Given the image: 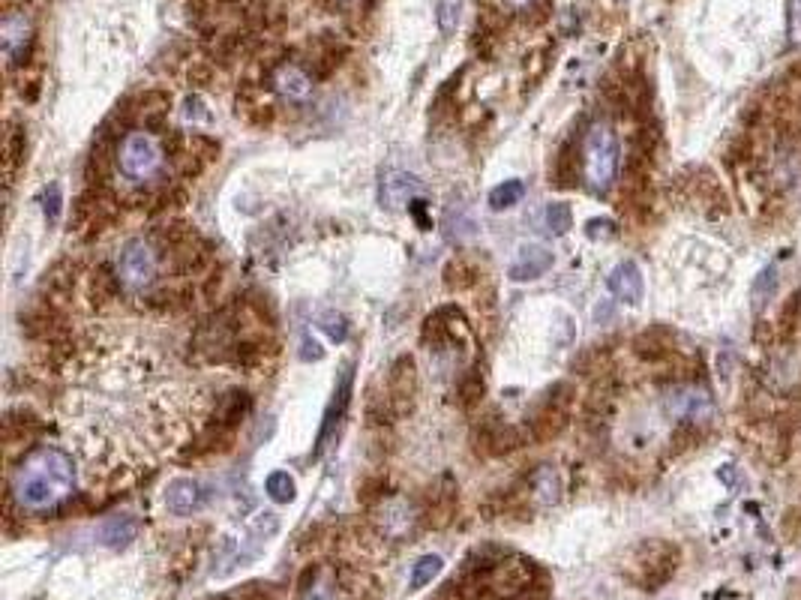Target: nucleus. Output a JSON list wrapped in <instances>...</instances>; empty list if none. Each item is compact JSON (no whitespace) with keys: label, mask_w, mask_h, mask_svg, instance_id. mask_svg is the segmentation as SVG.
Here are the masks:
<instances>
[{"label":"nucleus","mask_w":801,"mask_h":600,"mask_svg":"<svg viewBox=\"0 0 801 600\" xmlns=\"http://www.w3.org/2000/svg\"><path fill=\"white\" fill-rule=\"evenodd\" d=\"M618 138L609 123H591L582 141V165H585V180L591 189L606 192L618 174Z\"/></svg>","instance_id":"5"},{"label":"nucleus","mask_w":801,"mask_h":600,"mask_svg":"<svg viewBox=\"0 0 801 600\" xmlns=\"http://www.w3.org/2000/svg\"><path fill=\"white\" fill-rule=\"evenodd\" d=\"M534 0H501V6H507V9H513V12H522V9H528Z\"/></svg>","instance_id":"56"},{"label":"nucleus","mask_w":801,"mask_h":600,"mask_svg":"<svg viewBox=\"0 0 801 600\" xmlns=\"http://www.w3.org/2000/svg\"><path fill=\"white\" fill-rule=\"evenodd\" d=\"M159 144H162V153L168 156V159H180L183 153H186V147H189V138L183 135V129H168V132H162L159 135Z\"/></svg>","instance_id":"46"},{"label":"nucleus","mask_w":801,"mask_h":600,"mask_svg":"<svg viewBox=\"0 0 801 600\" xmlns=\"http://www.w3.org/2000/svg\"><path fill=\"white\" fill-rule=\"evenodd\" d=\"M456 507H459V486H456L453 474L444 471V474L426 489L420 516H423L426 525H432V528H444V525L453 519Z\"/></svg>","instance_id":"13"},{"label":"nucleus","mask_w":801,"mask_h":600,"mask_svg":"<svg viewBox=\"0 0 801 600\" xmlns=\"http://www.w3.org/2000/svg\"><path fill=\"white\" fill-rule=\"evenodd\" d=\"M318 327L330 336V342H345L348 339V318L336 309H324L318 318Z\"/></svg>","instance_id":"44"},{"label":"nucleus","mask_w":801,"mask_h":600,"mask_svg":"<svg viewBox=\"0 0 801 600\" xmlns=\"http://www.w3.org/2000/svg\"><path fill=\"white\" fill-rule=\"evenodd\" d=\"M681 552L675 543L669 540H642L630 549V555L624 558V576L642 588V591H654L663 582H669L678 570Z\"/></svg>","instance_id":"3"},{"label":"nucleus","mask_w":801,"mask_h":600,"mask_svg":"<svg viewBox=\"0 0 801 600\" xmlns=\"http://www.w3.org/2000/svg\"><path fill=\"white\" fill-rule=\"evenodd\" d=\"M768 285H771V270H762V273H759V279L753 282V291H756V294H762V291H768Z\"/></svg>","instance_id":"55"},{"label":"nucleus","mask_w":801,"mask_h":600,"mask_svg":"<svg viewBox=\"0 0 801 600\" xmlns=\"http://www.w3.org/2000/svg\"><path fill=\"white\" fill-rule=\"evenodd\" d=\"M441 567H444V561H441V555H420L414 564H411V576H408V591H420V588H426L438 573H441Z\"/></svg>","instance_id":"36"},{"label":"nucleus","mask_w":801,"mask_h":600,"mask_svg":"<svg viewBox=\"0 0 801 600\" xmlns=\"http://www.w3.org/2000/svg\"><path fill=\"white\" fill-rule=\"evenodd\" d=\"M213 78V63L210 60H204V63H192L189 66V84H207Z\"/></svg>","instance_id":"52"},{"label":"nucleus","mask_w":801,"mask_h":600,"mask_svg":"<svg viewBox=\"0 0 801 600\" xmlns=\"http://www.w3.org/2000/svg\"><path fill=\"white\" fill-rule=\"evenodd\" d=\"M27 153V135H24V126L18 123H6V138H3V177H6V186H12L18 168L24 165V156Z\"/></svg>","instance_id":"30"},{"label":"nucleus","mask_w":801,"mask_h":600,"mask_svg":"<svg viewBox=\"0 0 801 600\" xmlns=\"http://www.w3.org/2000/svg\"><path fill=\"white\" fill-rule=\"evenodd\" d=\"M180 114H183V120H186V123H192V126H198V123H210L207 102H204L198 93H189V96L183 99V105H180Z\"/></svg>","instance_id":"45"},{"label":"nucleus","mask_w":801,"mask_h":600,"mask_svg":"<svg viewBox=\"0 0 801 600\" xmlns=\"http://www.w3.org/2000/svg\"><path fill=\"white\" fill-rule=\"evenodd\" d=\"M528 441L525 429H516L510 423H504L498 417V411H489L480 417V423L474 426V447L483 456H507L513 450H519Z\"/></svg>","instance_id":"10"},{"label":"nucleus","mask_w":801,"mask_h":600,"mask_svg":"<svg viewBox=\"0 0 801 600\" xmlns=\"http://www.w3.org/2000/svg\"><path fill=\"white\" fill-rule=\"evenodd\" d=\"M633 351H636V357H642V360H660V357H666V354L672 351V345H669V339H666V330L654 327V330H645V333H639V336L633 339Z\"/></svg>","instance_id":"35"},{"label":"nucleus","mask_w":801,"mask_h":600,"mask_svg":"<svg viewBox=\"0 0 801 600\" xmlns=\"http://www.w3.org/2000/svg\"><path fill=\"white\" fill-rule=\"evenodd\" d=\"M585 234H588L591 240H612V237L618 234V228H615L612 219L600 216V219H588V222H585Z\"/></svg>","instance_id":"50"},{"label":"nucleus","mask_w":801,"mask_h":600,"mask_svg":"<svg viewBox=\"0 0 801 600\" xmlns=\"http://www.w3.org/2000/svg\"><path fill=\"white\" fill-rule=\"evenodd\" d=\"M78 270H81V264H78V261H72V258H63V261H57V264H54V267L45 273V282H42V291L48 294V300H45V303H51V306H60V303H66V300L72 297V291H75Z\"/></svg>","instance_id":"25"},{"label":"nucleus","mask_w":801,"mask_h":600,"mask_svg":"<svg viewBox=\"0 0 801 600\" xmlns=\"http://www.w3.org/2000/svg\"><path fill=\"white\" fill-rule=\"evenodd\" d=\"M312 81H315V78L306 72L303 63L282 60V63H276V66L270 69V84H273V90H276L282 99H288V102H303V99H309V93H312Z\"/></svg>","instance_id":"17"},{"label":"nucleus","mask_w":801,"mask_h":600,"mask_svg":"<svg viewBox=\"0 0 801 600\" xmlns=\"http://www.w3.org/2000/svg\"><path fill=\"white\" fill-rule=\"evenodd\" d=\"M408 213H411V219L417 222V228H423V231L432 228V219L426 216V201H423V198H414V201L408 204Z\"/></svg>","instance_id":"53"},{"label":"nucleus","mask_w":801,"mask_h":600,"mask_svg":"<svg viewBox=\"0 0 801 600\" xmlns=\"http://www.w3.org/2000/svg\"><path fill=\"white\" fill-rule=\"evenodd\" d=\"M60 210H63V192H60V183H51L45 192H42V213H45V222L54 225L60 219Z\"/></svg>","instance_id":"47"},{"label":"nucleus","mask_w":801,"mask_h":600,"mask_svg":"<svg viewBox=\"0 0 801 600\" xmlns=\"http://www.w3.org/2000/svg\"><path fill=\"white\" fill-rule=\"evenodd\" d=\"M462 6H465V0H438V6H435V21H438L441 36L456 33L459 18H462Z\"/></svg>","instance_id":"41"},{"label":"nucleus","mask_w":801,"mask_h":600,"mask_svg":"<svg viewBox=\"0 0 801 600\" xmlns=\"http://www.w3.org/2000/svg\"><path fill=\"white\" fill-rule=\"evenodd\" d=\"M276 354V342L273 339H264V336H243L231 345V354H228V366L234 369H243V372H252V369H261L270 357Z\"/></svg>","instance_id":"21"},{"label":"nucleus","mask_w":801,"mask_h":600,"mask_svg":"<svg viewBox=\"0 0 801 600\" xmlns=\"http://www.w3.org/2000/svg\"><path fill=\"white\" fill-rule=\"evenodd\" d=\"M60 417L93 471H138L189 441L210 417L207 387L159 348L108 336L90 342L60 396Z\"/></svg>","instance_id":"1"},{"label":"nucleus","mask_w":801,"mask_h":600,"mask_svg":"<svg viewBox=\"0 0 801 600\" xmlns=\"http://www.w3.org/2000/svg\"><path fill=\"white\" fill-rule=\"evenodd\" d=\"M504 600H549V582H546V576H540V579H534L531 585H525L522 591H516V594H510Z\"/></svg>","instance_id":"51"},{"label":"nucleus","mask_w":801,"mask_h":600,"mask_svg":"<svg viewBox=\"0 0 801 600\" xmlns=\"http://www.w3.org/2000/svg\"><path fill=\"white\" fill-rule=\"evenodd\" d=\"M147 309L153 312H165V315H180L186 309H192L195 303V288L192 285H177V288H162L156 294H147Z\"/></svg>","instance_id":"32"},{"label":"nucleus","mask_w":801,"mask_h":600,"mask_svg":"<svg viewBox=\"0 0 801 600\" xmlns=\"http://www.w3.org/2000/svg\"><path fill=\"white\" fill-rule=\"evenodd\" d=\"M300 594L297 600H336L339 597V588H342V579L333 567H306L303 576H300Z\"/></svg>","instance_id":"24"},{"label":"nucleus","mask_w":801,"mask_h":600,"mask_svg":"<svg viewBox=\"0 0 801 600\" xmlns=\"http://www.w3.org/2000/svg\"><path fill=\"white\" fill-rule=\"evenodd\" d=\"M384 489H387V477H384V474H375V477H366V480L360 483L357 498H360L363 504H375V501H384Z\"/></svg>","instance_id":"49"},{"label":"nucleus","mask_w":801,"mask_h":600,"mask_svg":"<svg viewBox=\"0 0 801 600\" xmlns=\"http://www.w3.org/2000/svg\"><path fill=\"white\" fill-rule=\"evenodd\" d=\"M525 195V183L522 180H504V183H498L492 192H489V207L492 210H507V207H513L519 198Z\"/></svg>","instance_id":"39"},{"label":"nucleus","mask_w":801,"mask_h":600,"mask_svg":"<svg viewBox=\"0 0 801 600\" xmlns=\"http://www.w3.org/2000/svg\"><path fill=\"white\" fill-rule=\"evenodd\" d=\"M39 429H42V420L33 411H27V408H9L6 417H3V438H6V444L30 441Z\"/></svg>","instance_id":"33"},{"label":"nucleus","mask_w":801,"mask_h":600,"mask_svg":"<svg viewBox=\"0 0 801 600\" xmlns=\"http://www.w3.org/2000/svg\"><path fill=\"white\" fill-rule=\"evenodd\" d=\"M483 396H486V366H483V360L477 357V360L462 372V378H459L456 402H459L462 411H474V408H480Z\"/></svg>","instance_id":"27"},{"label":"nucleus","mask_w":801,"mask_h":600,"mask_svg":"<svg viewBox=\"0 0 801 600\" xmlns=\"http://www.w3.org/2000/svg\"><path fill=\"white\" fill-rule=\"evenodd\" d=\"M138 531H141V525H138L135 516L117 513V516H108V519L99 522V543L108 546V549H123L138 537Z\"/></svg>","instance_id":"28"},{"label":"nucleus","mask_w":801,"mask_h":600,"mask_svg":"<svg viewBox=\"0 0 801 600\" xmlns=\"http://www.w3.org/2000/svg\"><path fill=\"white\" fill-rule=\"evenodd\" d=\"M663 408H666V414H672V417L681 420V423L705 420V417L714 411L708 390L693 387V384H678V387L666 390V396H663Z\"/></svg>","instance_id":"14"},{"label":"nucleus","mask_w":801,"mask_h":600,"mask_svg":"<svg viewBox=\"0 0 801 600\" xmlns=\"http://www.w3.org/2000/svg\"><path fill=\"white\" fill-rule=\"evenodd\" d=\"M159 246L150 237H129L117 252V279L129 294H144L162 270Z\"/></svg>","instance_id":"6"},{"label":"nucleus","mask_w":801,"mask_h":600,"mask_svg":"<svg viewBox=\"0 0 801 600\" xmlns=\"http://www.w3.org/2000/svg\"><path fill=\"white\" fill-rule=\"evenodd\" d=\"M132 111H135V120H141L147 132L153 135H162L168 132L171 126L165 123L168 120V111H171V93L156 87V90H144L138 99H132Z\"/></svg>","instance_id":"18"},{"label":"nucleus","mask_w":801,"mask_h":600,"mask_svg":"<svg viewBox=\"0 0 801 600\" xmlns=\"http://www.w3.org/2000/svg\"><path fill=\"white\" fill-rule=\"evenodd\" d=\"M33 21L27 15L24 6L18 9H6L3 12V24H0V48H3V57H6V66L15 69V66H27L30 54H33Z\"/></svg>","instance_id":"8"},{"label":"nucleus","mask_w":801,"mask_h":600,"mask_svg":"<svg viewBox=\"0 0 801 600\" xmlns=\"http://www.w3.org/2000/svg\"><path fill=\"white\" fill-rule=\"evenodd\" d=\"M546 228H549V234H555V237L567 234V231L573 228V210H570V204H564V201H552V204L546 207Z\"/></svg>","instance_id":"42"},{"label":"nucleus","mask_w":801,"mask_h":600,"mask_svg":"<svg viewBox=\"0 0 801 600\" xmlns=\"http://www.w3.org/2000/svg\"><path fill=\"white\" fill-rule=\"evenodd\" d=\"M162 159H165L162 144H159V138H156L153 132H147V129H132V132H126L123 141H120V147H117V156H114L120 174H123L129 183H147V180L159 177V171H162Z\"/></svg>","instance_id":"7"},{"label":"nucleus","mask_w":801,"mask_h":600,"mask_svg":"<svg viewBox=\"0 0 801 600\" xmlns=\"http://www.w3.org/2000/svg\"><path fill=\"white\" fill-rule=\"evenodd\" d=\"M348 57V42L339 33H318L303 45V66L315 81L330 78Z\"/></svg>","instance_id":"12"},{"label":"nucleus","mask_w":801,"mask_h":600,"mask_svg":"<svg viewBox=\"0 0 801 600\" xmlns=\"http://www.w3.org/2000/svg\"><path fill=\"white\" fill-rule=\"evenodd\" d=\"M204 504V489L192 477H174L165 486V510L171 516H192Z\"/></svg>","instance_id":"23"},{"label":"nucleus","mask_w":801,"mask_h":600,"mask_svg":"<svg viewBox=\"0 0 801 600\" xmlns=\"http://www.w3.org/2000/svg\"><path fill=\"white\" fill-rule=\"evenodd\" d=\"M528 486H531V495H534L540 504H552V501H558L561 480H558V474H555L552 465H540V468L528 477Z\"/></svg>","instance_id":"34"},{"label":"nucleus","mask_w":801,"mask_h":600,"mask_svg":"<svg viewBox=\"0 0 801 600\" xmlns=\"http://www.w3.org/2000/svg\"><path fill=\"white\" fill-rule=\"evenodd\" d=\"M249 411H252V396H249V390H240V387H231V390H225L216 402H213V408H210V423H216V426H222V429H237L246 417H249Z\"/></svg>","instance_id":"19"},{"label":"nucleus","mask_w":801,"mask_h":600,"mask_svg":"<svg viewBox=\"0 0 801 600\" xmlns=\"http://www.w3.org/2000/svg\"><path fill=\"white\" fill-rule=\"evenodd\" d=\"M444 288L447 291H471V288H477V282H480V267L468 258V255H453L447 264H444Z\"/></svg>","instance_id":"31"},{"label":"nucleus","mask_w":801,"mask_h":600,"mask_svg":"<svg viewBox=\"0 0 801 600\" xmlns=\"http://www.w3.org/2000/svg\"><path fill=\"white\" fill-rule=\"evenodd\" d=\"M417 192H420V180L408 171L384 168L378 177V204L387 210H399V207L411 204Z\"/></svg>","instance_id":"16"},{"label":"nucleus","mask_w":801,"mask_h":600,"mask_svg":"<svg viewBox=\"0 0 801 600\" xmlns=\"http://www.w3.org/2000/svg\"><path fill=\"white\" fill-rule=\"evenodd\" d=\"M267 588H270V585H264V582H249V585H243L237 594H210V597H204V600H267V597H270Z\"/></svg>","instance_id":"48"},{"label":"nucleus","mask_w":801,"mask_h":600,"mask_svg":"<svg viewBox=\"0 0 801 600\" xmlns=\"http://www.w3.org/2000/svg\"><path fill=\"white\" fill-rule=\"evenodd\" d=\"M264 492H267L276 504H288V501H294L297 486H294V480H291L288 471H273V474H267V480H264Z\"/></svg>","instance_id":"40"},{"label":"nucleus","mask_w":801,"mask_h":600,"mask_svg":"<svg viewBox=\"0 0 801 600\" xmlns=\"http://www.w3.org/2000/svg\"><path fill=\"white\" fill-rule=\"evenodd\" d=\"M6 492L21 510L42 513L60 507L75 492V462L63 447L42 444L18 459L9 474Z\"/></svg>","instance_id":"2"},{"label":"nucleus","mask_w":801,"mask_h":600,"mask_svg":"<svg viewBox=\"0 0 801 600\" xmlns=\"http://www.w3.org/2000/svg\"><path fill=\"white\" fill-rule=\"evenodd\" d=\"M549 60H552V45H540V48H531L525 54V87H537V81L546 75L549 69Z\"/></svg>","instance_id":"38"},{"label":"nucleus","mask_w":801,"mask_h":600,"mask_svg":"<svg viewBox=\"0 0 801 600\" xmlns=\"http://www.w3.org/2000/svg\"><path fill=\"white\" fill-rule=\"evenodd\" d=\"M351 393H354V360H348L336 378V387H333V396L324 408V417H321V429H318V438H315V450L312 456H321L324 447L336 438L345 414H348V405H351Z\"/></svg>","instance_id":"9"},{"label":"nucleus","mask_w":801,"mask_h":600,"mask_svg":"<svg viewBox=\"0 0 801 600\" xmlns=\"http://www.w3.org/2000/svg\"><path fill=\"white\" fill-rule=\"evenodd\" d=\"M120 288H123V285H120V279H117V270H111L108 264H96V267L90 270V276H87V300H90L96 309L108 306V303L117 297Z\"/></svg>","instance_id":"29"},{"label":"nucleus","mask_w":801,"mask_h":600,"mask_svg":"<svg viewBox=\"0 0 801 600\" xmlns=\"http://www.w3.org/2000/svg\"><path fill=\"white\" fill-rule=\"evenodd\" d=\"M189 150H192L204 165H210V162L219 159L222 144H219L213 135H207V132H192V135H189Z\"/></svg>","instance_id":"43"},{"label":"nucleus","mask_w":801,"mask_h":600,"mask_svg":"<svg viewBox=\"0 0 801 600\" xmlns=\"http://www.w3.org/2000/svg\"><path fill=\"white\" fill-rule=\"evenodd\" d=\"M462 75H465V66L456 69L453 75H447V78L441 81V87L435 90V99H432V117H441V114H447L450 108H456V90H459V84H462Z\"/></svg>","instance_id":"37"},{"label":"nucleus","mask_w":801,"mask_h":600,"mask_svg":"<svg viewBox=\"0 0 801 600\" xmlns=\"http://www.w3.org/2000/svg\"><path fill=\"white\" fill-rule=\"evenodd\" d=\"M549 267H552V252L543 243H525L510 261L507 276L513 282H531V279H540Z\"/></svg>","instance_id":"20"},{"label":"nucleus","mask_w":801,"mask_h":600,"mask_svg":"<svg viewBox=\"0 0 801 600\" xmlns=\"http://www.w3.org/2000/svg\"><path fill=\"white\" fill-rule=\"evenodd\" d=\"M465 324V312L456 306V303H447V306H438L435 312H429L423 318V327H420V342L432 351H444L453 339H456V330Z\"/></svg>","instance_id":"15"},{"label":"nucleus","mask_w":801,"mask_h":600,"mask_svg":"<svg viewBox=\"0 0 801 600\" xmlns=\"http://www.w3.org/2000/svg\"><path fill=\"white\" fill-rule=\"evenodd\" d=\"M300 357H303V360H321V357H324V348L306 333L303 342H300Z\"/></svg>","instance_id":"54"},{"label":"nucleus","mask_w":801,"mask_h":600,"mask_svg":"<svg viewBox=\"0 0 801 600\" xmlns=\"http://www.w3.org/2000/svg\"><path fill=\"white\" fill-rule=\"evenodd\" d=\"M384 390H387V399H390L396 417H405V414L414 411L417 390H420V378H417V363H414L411 354H399V357L387 366Z\"/></svg>","instance_id":"11"},{"label":"nucleus","mask_w":801,"mask_h":600,"mask_svg":"<svg viewBox=\"0 0 801 600\" xmlns=\"http://www.w3.org/2000/svg\"><path fill=\"white\" fill-rule=\"evenodd\" d=\"M579 159H582V150L573 138L561 141L555 156H552V165H549V183H555L558 189H570L576 186L579 180Z\"/></svg>","instance_id":"26"},{"label":"nucleus","mask_w":801,"mask_h":600,"mask_svg":"<svg viewBox=\"0 0 801 600\" xmlns=\"http://www.w3.org/2000/svg\"><path fill=\"white\" fill-rule=\"evenodd\" d=\"M573 402H576V390L570 381H555L549 390H543L540 399L534 402L531 414L525 417L528 441L546 444V441L558 438L573 417Z\"/></svg>","instance_id":"4"},{"label":"nucleus","mask_w":801,"mask_h":600,"mask_svg":"<svg viewBox=\"0 0 801 600\" xmlns=\"http://www.w3.org/2000/svg\"><path fill=\"white\" fill-rule=\"evenodd\" d=\"M606 285H609L612 297H618L621 303H630V306H636V303L642 300V294H645L642 270H639V264L630 261V258H627V261H618V264L609 270Z\"/></svg>","instance_id":"22"}]
</instances>
